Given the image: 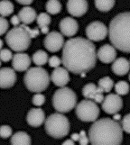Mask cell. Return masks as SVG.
<instances>
[{
    "instance_id": "1",
    "label": "cell",
    "mask_w": 130,
    "mask_h": 145,
    "mask_svg": "<svg viewBox=\"0 0 130 145\" xmlns=\"http://www.w3.org/2000/svg\"><path fill=\"white\" fill-rule=\"evenodd\" d=\"M96 61V47L89 39L75 37L64 42L62 63L70 72L73 74L87 73L95 67Z\"/></svg>"
},
{
    "instance_id": "2",
    "label": "cell",
    "mask_w": 130,
    "mask_h": 145,
    "mask_svg": "<svg viewBox=\"0 0 130 145\" xmlns=\"http://www.w3.org/2000/svg\"><path fill=\"white\" fill-rule=\"evenodd\" d=\"M89 139L91 144H121L123 130L121 125L110 118L96 120L89 131Z\"/></svg>"
},
{
    "instance_id": "3",
    "label": "cell",
    "mask_w": 130,
    "mask_h": 145,
    "mask_svg": "<svg viewBox=\"0 0 130 145\" xmlns=\"http://www.w3.org/2000/svg\"><path fill=\"white\" fill-rule=\"evenodd\" d=\"M108 36L117 50L130 53V12L120 13L111 20Z\"/></svg>"
},
{
    "instance_id": "4",
    "label": "cell",
    "mask_w": 130,
    "mask_h": 145,
    "mask_svg": "<svg viewBox=\"0 0 130 145\" xmlns=\"http://www.w3.org/2000/svg\"><path fill=\"white\" fill-rule=\"evenodd\" d=\"M50 78L46 69L42 67H33L28 69L24 77V82L29 91L41 93L49 87Z\"/></svg>"
},
{
    "instance_id": "5",
    "label": "cell",
    "mask_w": 130,
    "mask_h": 145,
    "mask_svg": "<svg viewBox=\"0 0 130 145\" xmlns=\"http://www.w3.org/2000/svg\"><path fill=\"white\" fill-rule=\"evenodd\" d=\"M30 37L24 24H22L18 26L10 29L6 35V42L9 48L16 52H23L31 45Z\"/></svg>"
},
{
    "instance_id": "6",
    "label": "cell",
    "mask_w": 130,
    "mask_h": 145,
    "mask_svg": "<svg viewBox=\"0 0 130 145\" xmlns=\"http://www.w3.org/2000/svg\"><path fill=\"white\" fill-rule=\"evenodd\" d=\"M44 128L48 135L54 139H62L70 132L69 119L62 113L52 114L44 121Z\"/></svg>"
},
{
    "instance_id": "7",
    "label": "cell",
    "mask_w": 130,
    "mask_h": 145,
    "mask_svg": "<svg viewBox=\"0 0 130 145\" xmlns=\"http://www.w3.org/2000/svg\"><path fill=\"white\" fill-rule=\"evenodd\" d=\"M77 96L72 89L62 87L54 92L53 97V106L59 113H68L76 106Z\"/></svg>"
},
{
    "instance_id": "8",
    "label": "cell",
    "mask_w": 130,
    "mask_h": 145,
    "mask_svg": "<svg viewBox=\"0 0 130 145\" xmlns=\"http://www.w3.org/2000/svg\"><path fill=\"white\" fill-rule=\"evenodd\" d=\"M76 116L83 122H94L99 116V107L91 99H84L76 106Z\"/></svg>"
},
{
    "instance_id": "9",
    "label": "cell",
    "mask_w": 130,
    "mask_h": 145,
    "mask_svg": "<svg viewBox=\"0 0 130 145\" xmlns=\"http://www.w3.org/2000/svg\"><path fill=\"white\" fill-rule=\"evenodd\" d=\"M108 29L99 21H94L86 27V35L91 42H99L107 37Z\"/></svg>"
},
{
    "instance_id": "10",
    "label": "cell",
    "mask_w": 130,
    "mask_h": 145,
    "mask_svg": "<svg viewBox=\"0 0 130 145\" xmlns=\"http://www.w3.org/2000/svg\"><path fill=\"white\" fill-rule=\"evenodd\" d=\"M101 104L103 111L108 114H117L123 107V100L118 94L107 95Z\"/></svg>"
},
{
    "instance_id": "11",
    "label": "cell",
    "mask_w": 130,
    "mask_h": 145,
    "mask_svg": "<svg viewBox=\"0 0 130 145\" xmlns=\"http://www.w3.org/2000/svg\"><path fill=\"white\" fill-rule=\"evenodd\" d=\"M43 45L47 51L51 52H57L64 45L63 35L56 31L49 33L43 40Z\"/></svg>"
},
{
    "instance_id": "12",
    "label": "cell",
    "mask_w": 130,
    "mask_h": 145,
    "mask_svg": "<svg viewBox=\"0 0 130 145\" xmlns=\"http://www.w3.org/2000/svg\"><path fill=\"white\" fill-rule=\"evenodd\" d=\"M67 11L74 17H81L87 13L89 4L87 0H68Z\"/></svg>"
},
{
    "instance_id": "13",
    "label": "cell",
    "mask_w": 130,
    "mask_h": 145,
    "mask_svg": "<svg viewBox=\"0 0 130 145\" xmlns=\"http://www.w3.org/2000/svg\"><path fill=\"white\" fill-rule=\"evenodd\" d=\"M16 74L12 68L0 69V88H10L16 82Z\"/></svg>"
},
{
    "instance_id": "14",
    "label": "cell",
    "mask_w": 130,
    "mask_h": 145,
    "mask_svg": "<svg viewBox=\"0 0 130 145\" xmlns=\"http://www.w3.org/2000/svg\"><path fill=\"white\" fill-rule=\"evenodd\" d=\"M103 91L100 88L97 87L94 83H89L85 85L82 89V95L85 98L91 99L96 103H102L104 100Z\"/></svg>"
},
{
    "instance_id": "15",
    "label": "cell",
    "mask_w": 130,
    "mask_h": 145,
    "mask_svg": "<svg viewBox=\"0 0 130 145\" xmlns=\"http://www.w3.org/2000/svg\"><path fill=\"white\" fill-rule=\"evenodd\" d=\"M31 65V58L27 53L17 52L13 55L12 58V66L14 71L23 72L26 71Z\"/></svg>"
},
{
    "instance_id": "16",
    "label": "cell",
    "mask_w": 130,
    "mask_h": 145,
    "mask_svg": "<svg viewBox=\"0 0 130 145\" xmlns=\"http://www.w3.org/2000/svg\"><path fill=\"white\" fill-rule=\"evenodd\" d=\"M59 27L62 35L67 37H72L78 33L79 24L76 20L73 19L72 17H65L61 20Z\"/></svg>"
},
{
    "instance_id": "17",
    "label": "cell",
    "mask_w": 130,
    "mask_h": 145,
    "mask_svg": "<svg viewBox=\"0 0 130 145\" xmlns=\"http://www.w3.org/2000/svg\"><path fill=\"white\" fill-rule=\"evenodd\" d=\"M97 58L103 63H111L117 58L116 48L110 44H105L98 49L97 52Z\"/></svg>"
},
{
    "instance_id": "18",
    "label": "cell",
    "mask_w": 130,
    "mask_h": 145,
    "mask_svg": "<svg viewBox=\"0 0 130 145\" xmlns=\"http://www.w3.org/2000/svg\"><path fill=\"white\" fill-rule=\"evenodd\" d=\"M51 80L57 87H65L70 81L69 71L65 68L58 67L52 72Z\"/></svg>"
},
{
    "instance_id": "19",
    "label": "cell",
    "mask_w": 130,
    "mask_h": 145,
    "mask_svg": "<svg viewBox=\"0 0 130 145\" xmlns=\"http://www.w3.org/2000/svg\"><path fill=\"white\" fill-rule=\"evenodd\" d=\"M26 121L29 125L33 127H39L45 121V114L41 108H32L27 113Z\"/></svg>"
},
{
    "instance_id": "20",
    "label": "cell",
    "mask_w": 130,
    "mask_h": 145,
    "mask_svg": "<svg viewBox=\"0 0 130 145\" xmlns=\"http://www.w3.org/2000/svg\"><path fill=\"white\" fill-rule=\"evenodd\" d=\"M111 69L118 76H124V75H126L129 71L130 62L124 57L118 58L113 61Z\"/></svg>"
},
{
    "instance_id": "21",
    "label": "cell",
    "mask_w": 130,
    "mask_h": 145,
    "mask_svg": "<svg viewBox=\"0 0 130 145\" xmlns=\"http://www.w3.org/2000/svg\"><path fill=\"white\" fill-rule=\"evenodd\" d=\"M18 17L20 18V21L24 24H31L36 20V11L33 7H24L18 12Z\"/></svg>"
},
{
    "instance_id": "22",
    "label": "cell",
    "mask_w": 130,
    "mask_h": 145,
    "mask_svg": "<svg viewBox=\"0 0 130 145\" xmlns=\"http://www.w3.org/2000/svg\"><path fill=\"white\" fill-rule=\"evenodd\" d=\"M10 142L13 145H30L32 143V140L26 132H17L12 134Z\"/></svg>"
},
{
    "instance_id": "23",
    "label": "cell",
    "mask_w": 130,
    "mask_h": 145,
    "mask_svg": "<svg viewBox=\"0 0 130 145\" xmlns=\"http://www.w3.org/2000/svg\"><path fill=\"white\" fill-rule=\"evenodd\" d=\"M32 59L36 66L42 67L48 62L49 57H48V54L46 52L43 51V50H39V51H37L33 53Z\"/></svg>"
},
{
    "instance_id": "24",
    "label": "cell",
    "mask_w": 130,
    "mask_h": 145,
    "mask_svg": "<svg viewBox=\"0 0 130 145\" xmlns=\"http://www.w3.org/2000/svg\"><path fill=\"white\" fill-rule=\"evenodd\" d=\"M116 0H95V7L100 12H108L114 7Z\"/></svg>"
},
{
    "instance_id": "25",
    "label": "cell",
    "mask_w": 130,
    "mask_h": 145,
    "mask_svg": "<svg viewBox=\"0 0 130 145\" xmlns=\"http://www.w3.org/2000/svg\"><path fill=\"white\" fill-rule=\"evenodd\" d=\"M14 12V5L9 0H1L0 1V16L7 17Z\"/></svg>"
},
{
    "instance_id": "26",
    "label": "cell",
    "mask_w": 130,
    "mask_h": 145,
    "mask_svg": "<svg viewBox=\"0 0 130 145\" xmlns=\"http://www.w3.org/2000/svg\"><path fill=\"white\" fill-rule=\"evenodd\" d=\"M45 9L49 14H57L62 11V4L59 0H48Z\"/></svg>"
},
{
    "instance_id": "27",
    "label": "cell",
    "mask_w": 130,
    "mask_h": 145,
    "mask_svg": "<svg viewBox=\"0 0 130 145\" xmlns=\"http://www.w3.org/2000/svg\"><path fill=\"white\" fill-rule=\"evenodd\" d=\"M98 87L100 88L103 92L108 93V92L111 91L112 88L114 87V82L109 77H104V78H101L98 80Z\"/></svg>"
},
{
    "instance_id": "28",
    "label": "cell",
    "mask_w": 130,
    "mask_h": 145,
    "mask_svg": "<svg viewBox=\"0 0 130 145\" xmlns=\"http://www.w3.org/2000/svg\"><path fill=\"white\" fill-rule=\"evenodd\" d=\"M36 22L39 28L43 26H49V24L52 22V18L48 13H41L37 14Z\"/></svg>"
},
{
    "instance_id": "29",
    "label": "cell",
    "mask_w": 130,
    "mask_h": 145,
    "mask_svg": "<svg viewBox=\"0 0 130 145\" xmlns=\"http://www.w3.org/2000/svg\"><path fill=\"white\" fill-rule=\"evenodd\" d=\"M115 91L119 96H126L129 92V85L124 80L118 81L115 85Z\"/></svg>"
},
{
    "instance_id": "30",
    "label": "cell",
    "mask_w": 130,
    "mask_h": 145,
    "mask_svg": "<svg viewBox=\"0 0 130 145\" xmlns=\"http://www.w3.org/2000/svg\"><path fill=\"white\" fill-rule=\"evenodd\" d=\"M13 58L12 52L8 49H1L0 50V61L3 62H8Z\"/></svg>"
},
{
    "instance_id": "31",
    "label": "cell",
    "mask_w": 130,
    "mask_h": 145,
    "mask_svg": "<svg viewBox=\"0 0 130 145\" xmlns=\"http://www.w3.org/2000/svg\"><path fill=\"white\" fill-rule=\"evenodd\" d=\"M12 128L8 125H2L0 126V137L3 139H7L12 136Z\"/></svg>"
},
{
    "instance_id": "32",
    "label": "cell",
    "mask_w": 130,
    "mask_h": 145,
    "mask_svg": "<svg viewBox=\"0 0 130 145\" xmlns=\"http://www.w3.org/2000/svg\"><path fill=\"white\" fill-rule=\"evenodd\" d=\"M45 103V97L43 94L36 93L33 97V104L36 106H41Z\"/></svg>"
},
{
    "instance_id": "33",
    "label": "cell",
    "mask_w": 130,
    "mask_h": 145,
    "mask_svg": "<svg viewBox=\"0 0 130 145\" xmlns=\"http://www.w3.org/2000/svg\"><path fill=\"white\" fill-rule=\"evenodd\" d=\"M121 127L122 130L127 133H130V114H127V116H125L122 119L121 122Z\"/></svg>"
},
{
    "instance_id": "34",
    "label": "cell",
    "mask_w": 130,
    "mask_h": 145,
    "mask_svg": "<svg viewBox=\"0 0 130 145\" xmlns=\"http://www.w3.org/2000/svg\"><path fill=\"white\" fill-rule=\"evenodd\" d=\"M8 27H9V24L7 22V20L3 16H0V36L4 35L7 32Z\"/></svg>"
},
{
    "instance_id": "35",
    "label": "cell",
    "mask_w": 130,
    "mask_h": 145,
    "mask_svg": "<svg viewBox=\"0 0 130 145\" xmlns=\"http://www.w3.org/2000/svg\"><path fill=\"white\" fill-rule=\"evenodd\" d=\"M49 66L52 68H58L60 67V65L62 64V59H60L58 56H52L51 58H49L48 59Z\"/></svg>"
},
{
    "instance_id": "36",
    "label": "cell",
    "mask_w": 130,
    "mask_h": 145,
    "mask_svg": "<svg viewBox=\"0 0 130 145\" xmlns=\"http://www.w3.org/2000/svg\"><path fill=\"white\" fill-rule=\"evenodd\" d=\"M78 142H79V144H81V145H86L89 142V139L84 131H81V133H79V138Z\"/></svg>"
},
{
    "instance_id": "37",
    "label": "cell",
    "mask_w": 130,
    "mask_h": 145,
    "mask_svg": "<svg viewBox=\"0 0 130 145\" xmlns=\"http://www.w3.org/2000/svg\"><path fill=\"white\" fill-rule=\"evenodd\" d=\"M24 26H26V29L27 30L29 35H30V37H31L32 39L33 38H36L37 36H39V34H40L39 29H36V28L32 29V28L28 27V25H26V24H24Z\"/></svg>"
},
{
    "instance_id": "38",
    "label": "cell",
    "mask_w": 130,
    "mask_h": 145,
    "mask_svg": "<svg viewBox=\"0 0 130 145\" xmlns=\"http://www.w3.org/2000/svg\"><path fill=\"white\" fill-rule=\"evenodd\" d=\"M10 22L13 24L14 26H18L21 24V21H20V18L18 17V16H13L11 17V20H10Z\"/></svg>"
},
{
    "instance_id": "39",
    "label": "cell",
    "mask_w": 130,
    "mask_h": 145,
    "mask_svg": "<svg viewBox=\"0 0 130 145\" xmlns=\"http://www.w3.org/2000/svg\"><path fill=\"white\" fill-rule=\"evenodd\" d=\"M16 1L19 4L24 5V6H29L33 2V0H16Z\"/></svg>"
},
{
    "instance_id": "40",
    "label": "cell",
    "mask_w": 130,
    "mask_h": 145,
    "mask_svg": "<svg viewBox=\"0 0 130 145\" xmlns=\"http://www.w3.org/2000/svg\"><path fill=\"white\" fill-rule=\"evenodd\" d=\"M40 30H41V33L43 34H47L49 33V26H43L40 27Z\"/></svg>"
},
{
    "instance_id": "41",
    "label": "cell",
    "mask_w": 130,
    "mask_h": 145,
    "mask_svg": "<svg viewBox=\"0 0 130 145\" xmlns=\"http://www.w3.org/2000/svg\"><path fill=\"white\" fill-rule=\"evenodd\" d=\"M72 140H73L74 142H78L79 141V133H72V136H71Z\"/></svg>"
},
{
    "instance_id": "42",
    "label": "cell",
    "mask_w": 130,
    "mask_h": 145,
    "mask_svg": "<svg viewBox=\"0 0 130 145\" xmlns=\"http://www.w3.org/2000/svg\"><path fill=\"white\" fill-rule=\"evenodd\" d=\"M74 141L73 140H72V139H69V140H66V141H64L63 142V145H73L74 144Z\"/></svg>"
},
{
    "instance_id": "43",
    "label": "cell",
    "mask_w": 130,
    "mask_h": 145,
    "mask_svg": "<svg viewBox=\"0 0 130 145\" xmlns=\"http://www.w3.org/2000/svg\"><path fill=\"white\" fill-rule=\"evenodd\" d=\"M115 116H113V119L115 120V121H118V120H120V114H118V113L117 114H114Z\"/></svg>"
},
{
    "instance_id": "44",
    "label": "cell",
    "mask_w": 130,
    "mask_h": 145,
    "mask_svg": "<svg viewBox=\"0 0 130 145\" xmlns=\"http://www.w3.org/2000/svg\"><path fill=\"white\" fill-rule=\"evenodd\" d=\"M3 45H4V42H3L2 40L0 39V50H1V49L3 48Z\"/></svg>"
},
{
    "instance_id": "45",
    "label": "cell",
    "mask_w": 130,
    "mask_h": 145,
    "mask_svg": "<svg viewBox=\"0 0 130 145\" xmlns=\"http://www.w3.org/2000/svg\"><path fill=\"white\" fill-rule=\"evenodd\" d=\"M0 67H1V61H0Z\"/></svg>"
},
{
    "instance_id": "46",
    "label": "cell",
    "mask_w": 130,
    "mask_h": 145,
    "mask_svg": "<svg viewBox=\"0 0 130 145\" xmlns=\"http://www.w3.org/2000/svg\"><path fill=\"white\" fill-rule=\"evenodd\" d=\"M128 78H129V80H130V74H129V77H128Z\"/></svg>"
}]
</instances>
